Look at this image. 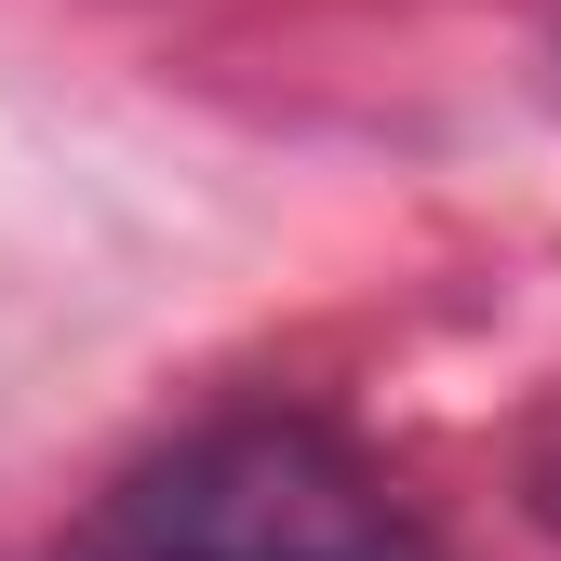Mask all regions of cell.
Listing matches in <instances>:
<instances>
[{
    "label": "cell",
    "mask_w": 561,
    "mask_h": 561,
    "mask_svg": "<svg viewBox=\"0 0 561 561\" xmlns=\"http://www.w3.org/2000/svg\"><path fill=\"white\" fill-rule=\"evenodd\" d=\"M107 561H442L414 495L321 414H215L121 481Z\"/></svg>",
    "instance_id": "6da1fadb"
}]
</instances>
